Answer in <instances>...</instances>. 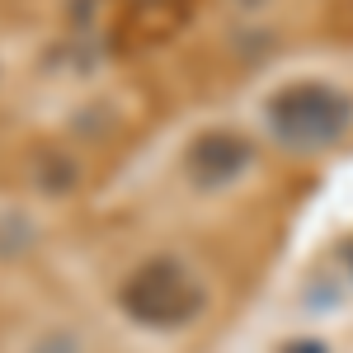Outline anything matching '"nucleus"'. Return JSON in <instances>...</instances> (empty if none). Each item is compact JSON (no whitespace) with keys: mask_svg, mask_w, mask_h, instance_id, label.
Wrapping results in <instances>:
<instances>
[{"mask_svg":"<svg viewBox=\"0 0 353 353\" xmlns=\"http://www.w3.org/2000/svg\"><path fill=\"white\" fill-rule=\"evenodd\" d=\"M236 5H245V10H259V5H269V0H236Z\"/></svg>","mask_w":353,"mask_h":353,"instance_id":"423d86ee","label":"nucleus"},{"mask_svg":"<svg viewBox=\"0 0 353 353\" xmlns=\"http://www.w3.org/2000/svg\"><path fill=\"white\" fill-rule=\"evenodd\" d=\"M269 132L292 146V151H325L353 123V99L344 90H334L325 81H292L283 90H273L269 109Z\"/></svg>","mask_w":353,"mask_h":353,"instance_id":"f257e3e1","label":"nucleus"},{"mask_svg":"<svg viewBox=\"0 0 353 353\" xmlns=\"http://www.w3.org/2000/svg\"><path fill=\"white\" fill-rule=\"evenodd\" d=\"M118 301H123V311H128L132 321L156 325V330H174V325H184V321H193V316L203 311L198 283H193L174 259H151V264H141V269L123 283Z\"/></svg>","mask_w":353,"mask_h":353,"instance_id":"f03ea898","label":"nucleus"},{"mask_svg":"<svg viewBox=\"0 0 353 353\" xmlns=\"http://www.w3.org/2000/svg\"><path fill=\"white\" fill-rule=\"evenodd\" d=\"M184 165H189V179L198 189H221L250 165V141L231 128H208V132L193 137Z\"/></svg>","mask_w":353,"mask_h":353,"instance_id":"7ed1b4c3","label":"nucleus"},{"mask_svg":"<svg viewBox=\"0 0 353 353\" xmlns=\"http://www.w3.org/2000/svg\"><path fill=\"white\" fill-rule=\"evenodd\" d=\"M330 24L339 28V33H353V0H334L330 5Z\"/></svg>","mask_w":353,"mask_h":353,"instance_id":"39448f33","label":"nucleus"},{"mask_svg":"<svg viewBox=\"0 0 353 353\" xmlns=\"http://www.w3.org/2000/svg\"><path fill=\"white\" fill-rule=\"evenodd\" d=\"M193 0H128V14L118 24V38L128 48H146V43H161L174 28L184 24Z\"/></svg>","mask_w":353,"mask_h":353,"instance_id":"20e7f679","label":"nucleus"}]
</instances>
